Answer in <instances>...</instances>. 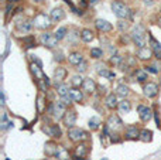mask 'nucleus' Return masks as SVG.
Wrapping results in <instances>:
<instances>
[{"instance_id": "nucleus-1", "label": "nucleus", "mask_w": 161, "mask_h": 160, "mask_svg": "<svg viewBox=\"0 0 161 160\" xmlns=\"http://www.w3.org/2000/svg\"><path fill=\"white\" fill-rule=\"evenodd\" d=\"M110 7H112V12L115 13V16L117 19L129 21H133V19H134V12L124 3L123 0H113Z\"/></svg>"}, {"instance_id": "nucleus-2", "label": "nucleus", "mask_w": 161, "mask_h": 160, "mask_svg": "<svg viewBox=\"0 0 161 160\" xmlns=\"http://www.w3.org/2000/svg\"><path fill=\"white\" fill-rule=\"evenodd\" d=\"M130 37H131V43L134 44L137 48L148 46L147 40H148V33H147L146 27L143 24H136L133 26L131 31H130Z\"/></svg>"}, {"instance_id": "nucleus-3", "label": "nucleus", "mask_w": 161, "mask_h": 160, "mask_svg": "<svg viewBox=\"0 0 161 160\" xmlns=\"http://www.w3.org/2000/svg\"><path fill=\"white\" fill-rule=\"evenodd\" d=\"M31 20H33L34 29L40 30V31H50L54 27V23L51 20L50 14H45L44 12H37Z\"/></svg>"}, {"instance_id": "nucleus-4", "label": "nucleus", "mask_w": 161, "mask_h": 160, "mask_svg": "<svg viewBox=\"0 0 161 160\" xmlns=\"http://www.w3.org/2000/svg\"><path fill=\"white\" fill-rule=\"evenodd\" d=\"M67 137L69 142H72L73 145L79 142H83V140H89L90 135L88 133L85 129L79 128V126H72V128L67 129Z\"/></svg>"}, {"instance_id": "nucleus-5", "label": "nucleus", "mask_w": 161, "mask_h": 160, "mask_svg": "<svg viewBox=\"0 0 161 160\" xmlns=\"http://www.w3.org/2000/svg\"><path fill=\"white\" fill-rule=\"evenodd\" d=\"M105 125L110 129L112 133H123L124 128H126V125L123 123V120L119 116V113H115V112L107 115L106 120H105Z\"/></svg>"}, {"instance_id": "nucleus-6", "label": "nucleus", "mask_w": 161, "mask_h": 160, "mask_svg": "<svg viewBox=\"0 0 161 160\" xmlns=\"http://www.w3.org/2000/svg\"><path fill=\"white\" fill-rule=\"evenodd\" d=\"M38 43L40 46L45 47L48 50H56L59 46V40L56 38L55 33H51V31H41V34L38 36Z\"/></svg>"}, {"instance_id": "nucleus-7", "label": "nucleus", "mask_w": 161, "mask_h": 160, "mask_svg": "<svg viewBox=\"0 0 161 160\" xmlns=\"http://www.w3.org/2000/svg\"><path fill=\"white\" fill-rule=\"evenodd\" d=\"M41 130L44 132L47 136H50V139L59 140L62 137V130H61V126L58 125V122L44 123V126L41 128Z\"/></svg>"}, {"instance_id": "nucleus-8", "label": "nucleus", "mask_w": 161, "mask_h": 160, "mask_svg": "<svg viewBox=\"0 0 161 160\" xmlns=\"http://www.w3.org/2000/svg\"><path fill=\"white\" fill-rule=\"evenodd\" d=\"M137 113H138V118H140L141 123H148L150 120L154 118V109H151V106L146 105V103H138Z\"/></svg>"}, {"instance_id": "nucleus-9", "label": "nucleus", "mask_w": 161, "mask_h": 160, "mask_svg": "<svg viewBox=\"0 0 161 160\" xmlns=\"http://www.w3.org/2000/svg\"><path fill=\"white\" fill-rule=\"evenodd\" d=\"M33 29H34L33 20H28V19H23L19 23H14V31H16L17 34L27 36L33 31Z\"/></svg>"}, {"instance_id": "nucleus-10", "label": "nucleus", "mask_w": 161, "mask_h": 160, "mask_svg": "<svg viewBox=\"0 0 161 160\" xmlns=\"http://www.w3.org/2000/svg\"><path fill=\"white\" fill-rule=\"evenodd\" d=\"M160 94V86H158L157 82H153V81H148V82L143 84V95L148 99H154V98L158 97Z\"/></svg>"}, {"instance_id": "nucleus-11", "label": "nucleus", "mask_w": 161, "mask_h": 160, "mask_svg": "<svg viewBox=\"0 0 161 160\" xmlns=\"http://www.w3.org/2000/svg\"><path fill=\"white\" fill-rule=\"evenodd\" d=\"M76 119H78V112H76V109L73 108V106H71V108H68L67 112H65V116H64V119H62V125L67 129H69L76 125Z\"/></svg>"}, {"instance_id": "nucleus-12", "label": "nucleus", "mask_w": 161, "mask_h": 160, "mask_svg": "<svg viewBox=\"0 0 161 160\" xmlns=\"http://www.w3.org/2000/svg\"><path fill=\"white\" fill-rule=\"evenodd\" d=\"M67 109L68 108L59 99L55 101V102H54L52 115H51V118L54 119V122H62V119H64V116H65V112H67Z\"/></svg>"}, {"instance_id": "nucleus-13", "label": "nucleus", "mask_w": 161, "mask_h": 160, "mask_svg": "<svg viewBox=\"0 0 161 160\" xmlns=\"http://www.w3.org/2000/svg\"><path fill=\"white\" fill-rule=\"evenodd\" d=\"M140 132H141V128L138 125H126L123 132V137L124 140H138Z\"/></svg>"}, {"instance_id": "nucleus-14", "label": "nucleus", "mask_w": 161, "mask_h": 160, "mask_svg": "<svg viewBox=\"0 0 161 160\" xmlns=\"http://www.w3.org/2000/svg\"><path fill=\"white\" fill-rule=\"evenodd\" d=\"M28 69H30V74H31V77L34 78L35 84L40 82V81H42L45 78L44 69H42V67L38 65L37 63H33V61H30V63H28Z\"/></svg>"}, {"instance_id": "nucleus-15", "label": "nucleus", "mask_w": 161, "mask_h": 160, "mask_svg": "<svg viewBox=\"0 0 161 160\" xmlns=\"http://www.w3.org/2000/svg\"><path fill=\"white\" fill-rule=\"evenodd\" d=\"M81 89L85 92V95H89V97H92V95L98 94V84H96V81L92 80L90 77H86L83 80V84H82Z\"/></svg>"}, {"instance_id": "nucleus-16", "label": "nucleus", "mask_w": 161, "mask_h": 160, "mask_svg": "<svg viewBox=\"0 0 161 160\" xmlns=\"http://www.w3.org/2000/svg\"><path fill=\"white\" fill-rule=\"evenodd\" d=\"M95 29L98 33H102V34H109V33H113L115 27H113L112 23H109L105 19H96L95 20Z\"/></svg>"}, {"instance_id": "nucleus-17", "label": "nucleus", "mask_w": 161, "mask_h": 160, "mask_svg": "<svg viewBox=\"0 0 161 160\" xmlns=\"http://www.w3.org/2000/svg\"><path fill=\"white\" fill-rule=\"evenodd\" d=\"M136 57H137V60L141 61V63H150V61L154 58V52H153V50L150 48L148 46H146V47H141V48H137Z\"/></svg>"}, {"instance_id": "nucleus-18", "label": "nucleus", "mask_w": 161, "mask_h": 160, "mask_svg": "<svg viewBox=\"0 0 161 160\" xmlns=\"http://www.w3.org/2000/svg\"><path fill=\"white\" fill-rule=\"evenodd\" d=\"M103 105L107 111H116L119 105V97L116 95V92H109L103 99Z\"/></svg>"}, {"instance_id": "nucleus-19", "label": "nucleus", "mask_w": 161, "mask_h": 160, "mask_svg": "<svg viewBox=\"0 0 161 160\" xmlns=\"http://www.w3.org/2000/svg\"><path fill=\"white\" fill-rule=\"evenodd\" d=\"M89 150H90L89 140H83V142L76 143L73 150H72V154H76V156H81V157H88Z\"/></svg>"}, {"instance_id": "nucleus-20", "label": "nucleus", "mask_w": 161, "mask_h": 160, "mask_svg": "<svg viewBox=\"0 0 161 160\" xmlns=\"http://www.w3.org/2000/svg\"><path fill=\"white\" fill-rule=\"evenodd\" d=\"M65 40L68 41L69 46L76 47L79 44V40H81V30H79L78 27H75V26L69 27V33H68V36H67Z\"/></svg>"}, {"instance_id": "nucleus-21", "label": "nucleus", "mask_w": 161, "mask_h": 160, "mask_svg": "<svg viewBox=\"0 0 161 160\" xmlns=\"http://www.w3.org/2000/svg\"><path fill=\"white\" fill-rule=\"evenodd\" d=\"M47 106H48L47 95L42 94V92H38V95H37V101H35L37 113H38V115H44L45 112H47Z\"/></svg>"}, {"instance_id": "nucleus-22", "label": "nucleus", "mask_w": 161, "mask_h": 160, "mask_svg": "<svg viewBox=\"0 0 161 160\" xmlns=\"http://www.w3.org/2000/svg\"><path fill=\"white\" fill-rule=\"evenodd\" d=\"M50 17H51V20H52V23L56 24V23L62 21L65 17H67V12H65L64 7L55 6V7H54V9L50 12Z\"/></svg>"}, {"instance_id": "nucleus-23", "label": "nucleus", "mask_w": 161, "mask_h": 160, "mask_svg": "<svg viewBox=\"0 0 161 160\" xmlns=\"http://www.w3.org/2000/svg\"><path fill=\"white\" fill-rule=\"evenodd\" d=\"M148 47L153 50V52H154V58L160 61L161 60V43L155 40L154 36L150 34V33H148Z\"/></svg>"}, {"instance_id": "nucleus-24", "label": "nucleus", "mask_w": 161, "mask_h": 160, "mask_svg": "<svg viewBox=\"0 0 161 160\" xmlns=\"http://www.w3.org/2000/svg\"><path fill=\"white\" fill-rule=\"evenodd\" d=\"M83 60H85L83 54H82L81 51H76V50H72V51H71L69 54L67 55V61H68V64H69V65H72V67L79 65V64H81Z\"/></svg>"}, {"instance_id": "nucleus-25", "label": "nucleus", "mask_w": 161, "mask_h": 160, "mask_svg": "<svg viewBox=\"0 0 161 160\" xmlns=\"http://www.w3.org/2000/svg\"><path fill=\"white\" fill-rule=\"evenodd\" d=\"M58 149H59V146H58V143H56V140L50 139V140H47L44 145V153L47 157H55Z\"/></svg>"}, {"instance_id": "nucleus-26", "label": "nucleus", "mask_w": 161, "mask_h": 160, "mask_svg": "<svg viewBox=\"0 0 161 160\" xmlns=\"http://www.w3.org/2000/svg\"><path fill=\"white\" fill-rule=\"evenodd\" d=\"M67 77H68V69L64 65H56V68L54 69V74H52L54 82H65Z\"/></svg>"}, {"instance_id": "nucleus-27", "label": "nucleus", "mask_w": 161, "mask_h": 160, "mask_svg": "<svg viewBox=\"0 0 161 160\" xmlns=\"http://www.w3.org/2000/svg\"><path fill=\"white\" fill-rule=\"evenodd\" d=\"M20 41H21L23 44V48L24 50H30V48H35L37 46H38V38H35L33 34H27V36H23V38H20Z\"/></svg>"}, {"instance_id": "nucleus-28", "label": "nucleus", "mask_w": 161, "mask_h": 160, "mask_svg": "<svg viewBox=\"0 0 161 160\" xmlns=\"http://www.w3.org/2000/svg\"><path fill=\"white\" fill-rule=\"evenodd\" d=\"M52 88H54V91L56 92L58 97H65V95H68L69 91H71V84H68V82H54Z\"/></svg>"}, {"instance_id": "nucleus-29", "label": "nucleus", "mask_w": 161, "mask_h": 160, "mask_svg": "<svg viewBox=\"0 0 161 160\" xmlns=\"http://www.w3.org/2000/svg\"><path fill=\"white\" fill-rule=\"evenodd\" d=\"M95 71H96V74L99 75V77H102V78H109V75H110V72H112V69H110V65L109 64H105V63H98V64H95Z\"/></svg>"}, {"instance_id": "nucleus-30", "label": "nucleus", "mask_w": 161, "mask_h": 160, "mask_svg": "<svg viewBox=\"0 0 161 160\" xmlns=\"http://www.w3.org/2000/svg\"><path fill=\"white\" fill-rule=\"evenodd\" d=\"M115 92H116V95H117L120 99H126V98L130 97L131 89H130V86L127 85V84L121 82V84H119V85L115 88Z\"/></svg>"}, {"instance_id": "nucleus-31", "label": "nucleus", "mask_w": 161, "mask_h": 160, "mask_svg": "<svg viewBox=\"0 0 161 160\" xmlns=\"http://www.w3.org/2000/svg\"><path fill=\"white\" fill-rule=\"evenodd\" d=\"M133 75H134V80L138 84H146L148 82V72L146 71V68H136L133 69Z\"/></svg>"}, {"instance_id": "nucleus-32", "label": "nucleus", "mask_w": 161, "mask_h": 160, "mask_svg": "<svg viewBox=\"0 0 161 160\" xmlns=\"http://www.w3.org/2000/svg\"><path fill=\"white\" fill-rule=\"evenodd\" d=\"M95 38H96V34H95V31H93L92 29L85 27V29L81 30V41H82V43L89 44V43H92Z\"/></svg>"}, {"instance_id": "nucleus-33", "label": "nucleus", "mask_w": 161, "mask_h": 160, "mask_svg": "<svg viewBox=\"0 0 161 160\" xmlns=\"http://www.w3.org/2000/svg\"><path fill=\"white\" fill-rule=\"evenodd\" d=\"M69 95L72 97L75 103H85V92L82 91L81 88H73V86H71Z\"/></svg>"}, {"instance_id": "nucleus-34", "label": "nucleus", "mask_w": 161, "mask_h": 160, "mask_svg": "<svg viewBox=\"0 0 161 160\" xmlns=\"http://www.w3.org/2000/svg\"><path fill=\"white\" fill-rule=\"evenodd\" d=\"M116 111L119 112V113L121 115H127L130 113V111H131V101H129L126 98V99H120L119 101V105H117V109Z\"/></svg>"}, {"instance_id": "nucleus-35", "label": "nucleus", "mask_w": 161, "mask_h": 160, "mask_svg": "<svg viewBox=\"0 0 161 160\" xmlns=\"http://www.w3.org/2000/svg\"><path fill=\"white\" fill-rule=\"evenodd\" d=\"M89 57L95 61H102L105 57V51L100 47H93V48L89 50Z\"/></svg>"}, {"instance_id": "nucleus-36", "label": "nucleus", "mask_w": 161, "mask_h": 160, "mask_svg": "<svg viewBox=\"0 0 161 160\" xmlns=\"http://www.w3.org/2000/svg\"><path fill=\"white\" fill-rule=\"evenodd\" d=\"M138 140L143 143H150L153 140V132L147 128H141V132H140V137Z\"/></svg>"}, {"instance_id": "nucleus-37", "label": "nucleus", "mask_w": 161, "mask_h": 160, "mask_svg": "<svg viewBox=\"0 0 161 160\" xmlns=\"http://www.w3.org/2000/svg\"><path fill=\"white\" fill-rule=\"evenodd\" d=\"M83 80L85 78L82 77V74H73L72 77H71V80H69V84H71V86H73V88H81L82 86V84H83Z\"/></svg>"}, {"instance_id": "nucleus-38", "label": "nucleus", "mask_w": 161, "mask_h": 160, "mask_svg": "<svg viewBox=\"0 0 161 160\" xmlns=\"http://www.w3.org/2000/svg\"><path fill=\"white\" fill-rule=\"evenodd\" d=\"M88 126H89V129L92 132L99 130V129H100V126H102V119L99 116H92L89 119V122H88Z\"/></svg>"}, {"instance_id": "nucleus-39", "label": "nucleus", "mask_w": 161, "mask_h": 160, "mask_svg": "<svg viewBox=\"0 0 161 160\" xmlns=\"http://www.w3.org/2000/svg\"><path fill=\"white\" fill-rule=\"evenodd\" d=\"M54 33H55L56 38H58L59 41H62V40H65V38H67L68 33H69V26H61V27H58V29H56Z\"/></svg>"}, {"instance_id": "nucleus-40", "label": "nucleus", "mask_w": 161, "mask_h": 160, "mask_svg": "<svg viewBox=\"0 0 161 160\" xmlns=\"http://www.w3.org/2000/svg\"><path fill=\"white\" fill-rule=\"evenodd\" d=\"M124 60V55H121V54H119V52H116V54H113V55H110V58H109V65L110 67H119L120 65V63Z\"/></svg>"}, {"instance_id": "nucleus-41", "label": "nucleus", "mask_w": 161, "mask_h": 160, "mask_svg": "<svg viewBox=\"0 0 161 160\" xmlns=\"http://www.w3.org/2000/svg\"><path fill=\"white\" fill-rule=\"evenodd\" d=\"M16 12H17V10H16V7H14V4L13 3H8V2H7V4H6V10H4V20H6V23H8L10 17Z\"/></svg>"}, {"instance_id": "nucleus-42", "label": "nucleus", "mask_w": 161, "mask_h": 160, "mask_svg": "<svg viewBox=\"0 0 161 160\" xmlns=\"http://www.w3.org/2000/svg\"><path fill=\"white\" fill-rule=\"evenodd\" d=\"M71 156H72V154H69V152H68V149L62 147V146H59L58 152H56V154H55L56 160H67V159H69Z\"/></svg>"}, {"instance_id": "nucleus-43", "label": "nucleus", "mask_w": 161, "mask_h": 160, "mask_svg": "<svg viewBox=\"0 0 161 160\" xmlns=\"http://www.w3.org/2000/svg\"><path fill=\"white\" fill-rule=\"evenodd\" d=\"M54 60H55L56 63L61 65L62 63H65V61H67V55H65L61 50L56 48V50H54Z\"/></svg>"}, {"instance_id": "nucleus-44", "label": "nucleus", "mask_w": 161, "mask_h": 160, "mask_svg": "<svg viewBox=\"0 0 161 160\" xmlns=\"http://www.w3.org/2000/svg\"><path fill=\"white\" fill-rule=\"evenodd\" d=\"M129 29H130V21L119 19V21H117V30H119V31H120V33H126Z\"/></svg>"}, {"instance_id": "nucleus-45", "label": "nucleus", "mask_w": 161, "mask_h": 160, "mask_svg": "<svg viewBox=\"0 0 161 160\" xmlns=\"http://www.w3.org/2000/svg\"><path fill=\"white\" fill-rule=\"evenodd\" d=\"M144 68H146V71L148 72V74H153V75H157L158 72H160V68H157V63L155 64L147 63L146 65H144Z\"/></svg>"}, {"instance_id": "nucleus-46", "label": "nucleus", "mask_w": 161, "mask_h": 160, "mask_svg": "<svg viewBox=\"0 0 161 160\" xmlns=\"http://www.w3.org/2000/svg\"><path fill=\"white\" fill-rule=\"evenodd\" d=\"M88 68H89V63H88V60H83L79 65L75 67V69H76L78 74H85V72L88 71Z\"/></svg>"}, {"instance_id": "nucleus-47", "label": "nucleus", "mask_w": 161, "mask_h": 160, "mask_svg": "<svg viewBox=\"0 0 161 160\" xmlns=\"http://www.w3.org/2000/svg\"><path fill=\"white\" fill-rule=\"evenodd\" d=\"M59 101H61L62 103H64L67 108H71V106H73V99H72V97H71L69 94L68 95H65V97H59Z\"/></svg>"}, {"instance_id": "nucleus-48", "label": "nucleus", "mask_w": 161, "mask_h": 160, "mask_svg": "<svg viewBox=\"0 0 161 160\" xmlns=\"http://www.w3.org/2000/svg\"><path fill=\"white\" fill-rule=\"evenodd\" d=\"M154 120H155V125H157L158 129H161V118H160V112L157 109H154Z\"/></svg>"}, {"instance_id": "nucleus-49", "label": "nucleus", "mask_w": 161, "mask_h": 160, "mask_svg": "<svg viewBox=\"0 0 161 160\" xmlns=\"http://www.w3.org/2000/svg\"><path fill=\"white\" fill-rule=\"evenodd\" d=\"M28 57H30V61H33V63H37L38 65H41V67H42V61L40 60V58L37 57L35 54H31V55H28Z\"/></svg>"}, {"instance_id": "nucleus-50", "label": "nucleus", "mask_w": 161, "mask_h": 160, "mask_svg": "<svg viewBox=\"0 0 161 160\" xmlns=\"http://www.w3.org/2000/svg\"><path fill=\"white\" fill-rule=\"evenodd\" d=\"M143 3H144V6H147V7H151L153 4L155 3V0H143Z\"/></svg>"}, {"instance_id": "nucleus-51", "label": "nucleus", "mask_w": 161, "mask_h": 160, "mask_svg": "<svg viewBox=\"0 0 161 160\" xmlns=\"http://www.w3.org/2000/svg\"><path fill=\"white\" fill-rule=\"evenodd\" d=\"M100 0H89V7H95L96 4H99Z\"/></svg>"}, {"instance_id": "nucleus-52", "label": "nucleus", "mask_w": 161, "mask_h": 160, "mask_svg": "<svg viewBox=\"0 0 161 160\" xmlns=\"http://www.w3.org/2000/svg\"><path fill=\"white\" fill-rule=\"evenodd\" d=\"M72 159L73 160H86V157H81V156H76V154H72Z\"/></svg>"}, {"instance_id": "nucleus-53", "label": "nucleus", "mask_w": 161, "mask_h": 160, "mask_svg": "<svg viewBox=\"0 0 161 160\" xmlns=\"http://www.w3.org/2000/svg\"><path fill=\"white\" fill-rule=\"evenodd\" d=\"M34 4H41V3H44V0H31Z\"/></svg>"}, {"instance_id": "nucleus-54", "label": "nucleus", "mask_w": 161, "mask_h": 160, "mask_svg": "<svg viewBox=\"0 0 161 160\" xmlns=\"http://www.w3.org/2000/svg\"><path fill=\"white\" fill-rule=\"evenodd\" d=\"M6 103V97H4V92L2 91V105H4Z\"/></svg>"}, {"instance_id": "nucleus-55", "label": "nucleus", "mask_w": 161, "mask_h": 160, "mask_svg": "<svg viewBox=\"0 0 161 160\" xmlns=\"http://www.w3.org/2000/svg\"><path fill=\"white\" fill-rule=\"evenodd\" d=\"M157 26H158V27H161V14L157 17Z\"/></svg>"}, {"instance_id": "nucleus-56", "label": "nucleus", "mask_w": 161, "mask_h": 160, "mask_svg": "<svg viewBox=\"0 0 161 160\" xmlns=\"http://www.w3.org/2000/svg\"><path fill=\"white\" fill-rule=\"evenodd\" d=\"M8 3H13V4H16V3H20L21 0H7Z\"/></svg>"}, {"instance_id": "nucleus-57", "label": "nucleus", "mask_w": 161, "mask_h": 160, "mask_svg": "<svg viewBox=\"0 0 161 160\" xmlns=\"http://www.w3.org/2000/svg\"><path fill=\"white\" fill-rule=\"evenodd\" d=\"M67 160H73V159H72V156H71V157H69V159H67Z\"/></svg>"}, {"instance_id": "nucleus-58", "label": "nucleus", "mask_w": 161, "mask_h": 160, "mask_svg": "<svg viewBox=\"0 0 161 160\" xmlns=\"http://www.w3.org/2000/svg\"><path fill=\"white\" fill-rule=\"evenodd\" d=\"M160 13H161V9H160Z\"/></svg>"}]
</instances>
